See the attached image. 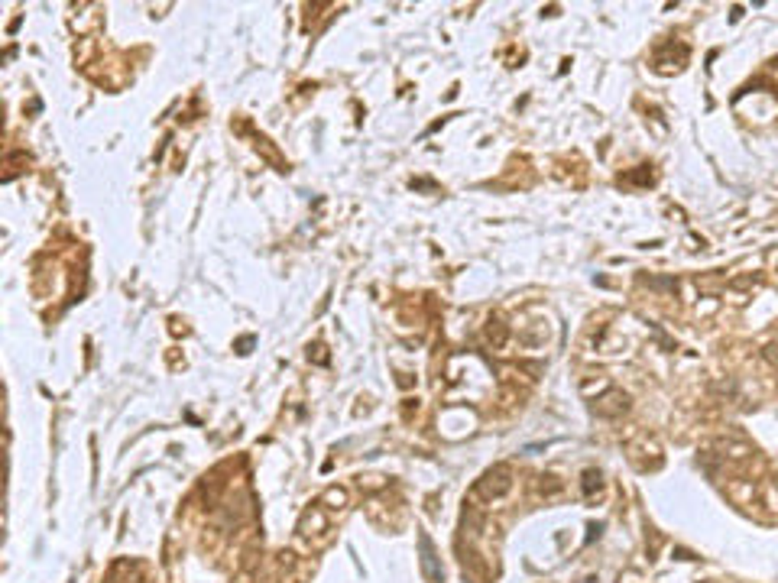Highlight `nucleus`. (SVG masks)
<instances>
[{
  "label": "nucleus",
  "mask_w": 778,
  "mask_h": 583,
  "mask_svg": "<svg viewBox=\"0 0 778 583\" xmlns=\"http://www.w3.org/2000/svg\"><path fill=\"white\" fill-rule=\"evenodd\" d=\"M422 570H425V577H428V583H441V574H438V564H435V548H432V541L422 535Z\"/></svg>",
  "instance_id": "obj_1"
}]
</instances>
